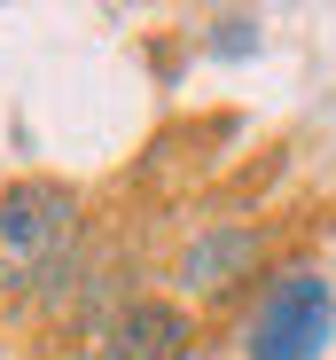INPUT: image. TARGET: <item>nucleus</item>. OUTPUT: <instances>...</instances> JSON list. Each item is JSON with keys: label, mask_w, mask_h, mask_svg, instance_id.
I'll use <instances>...</instances> for the list:
<instances>
[{"label": "nucleus", "mask_w": 336, "mask_h": 360, "mask_svg": "<svg viewBox=\"0 0 336 360\" xmlns=\"http://www.w3.org/2000/svg\"><path fill=\"white\" fill-rule=\"evenodd\" d=\"M250 266H258V227H211V235H196V243L180 251V282H188L196 297L235 290Z\"/></svg>", "instance_id": "obj_4"}, {"label": "nucleus", "mask_w": 336, "mask_h": 360, "mask_svg": "<svg viewBox=\"0 0 336 360\" xmlns=\"http://www.w3.org/2000/svg\"><path fill=\"white\" fill-rule=\"evenodd\" d=\"M196 352V321L180 306H164V297H133L102 321V345L94 360H188Z\"/></svg>", "instance_id": "obj_3"}, {"label": "nucleus", "mask_w": 336, "mask_h": 360, "mask_svg": "<svg viewBox=\"0 0 336 360\" xmlns=\"http://www.w3.org/2000/svg\"><path fill=\"white\" fill-rule=\"evenodd\" d=\"M328 337H336V290H328V274L290 266V274L266 282L258 314L243 329V360H321Z\"/></svg>", "instance_id": "obj_2"}, {"label": "nucleus", "mask_w": 336, "mask_h": 360, "mask_svg": "<svg viewBox=\"0 0 336 360\" xmlns=\"http://www.w3.org/2000/svg\"><path fill=\"white\" fill-rule=\"evenodd\" d=\"M79 243V188L71 180H16L0 196V297H24L71 266Z\"/></svg>", "instance_id": "obj_1"}, {"label": "nucleus", "mask_w": 336, "mask_h": 360, "mask_svg": "<svg viewBox=\"0 0 336 360\" xmlns=\"http://www.w3.org/2000/svg\"><path fill=\"white\" fill-rule=\"evenodd\" d=\"M227 32H219V55H250L258 47V32H250V16H219Z\"/></svg>", "instance_id": "obj_5"}]
</instances>
